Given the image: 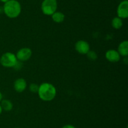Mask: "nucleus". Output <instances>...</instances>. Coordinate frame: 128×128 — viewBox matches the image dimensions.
<instances>
[{"label":"nucleus","mask_w":128,"mask_h":128,"mask_svg":"<svg viewBox=\"0 0 128 128\" xmlns=\"http://www.w3.org/2000/svg\"><path fill=\"white\" fill-rule=\"evenodd\" d=\"M56 87L50 83L44 82L39 85L38 94L40 99L43 101L50 102L53 100L56 97Z\"/></svg>","instance_id":"f257e3e1"},{"label":"nucleus","mask_w":128,"mask_h":128,"mask_svg":"<svg viewBox=\"0 0 128 128\" xmlns=\"http://www.w3.org/2000/svg\"><path fill=\"white\" fill-rule=\"evenodd\" d=\"M4 13L10 18H15L20 15L21 12V6L17 0H10L4 4Z\"/></svg>","instance_id":"f03ea898"},{"label":"nucleus","mask_w":128,"mask_h":128,"mask_svg":"<svg viewBox=\"0 0 128 128\" xmlns=\"http://www.w3.org/2000/svg\"><path fill=\"white\" fill-rule=\"evenodd\" d=\"M41 8L43 14L47 16H51L58 8L57 0H43Z\"/></svg>","instance_id":"7ed1b4c3"},{"label":"nucleus","mask_w":128,"mask_h":128,"mask_svg":"<svg viewBox=\"0 0 128 128\" xmlns=\"http://www.w3.org/2000/svg\"><path fill=\"white\" fill-rule=\"evenodd\" d=\"M17 61L16 55L11 52L4 53L0 57V63L4 67H14Z\"/></svg>","instance_id":"20e7f679"},{"label":"nucleus","mask_w":128,"mask_h":128,"mask_svg":"<svg viewBox=\"0 0 128 128\" xmlns=\"http://www.w3.org/2000/svg\"><path fill=\"white\" fill-rule=\"evenodd\" d=\"M16 56L18 60L21 61V62L27 61L32 56V50L30 48H22L18 51Z\"/></svg>","instance_id":"39448f33"},{"label":"nucleus","mask_w":128,"mask_h":128,"mask_svg":"<svg viewBox=\"0 0 128 128\" xmlns=\"http://www.w3.org/2000/svg\"><path fill=\"white\" fill-rule=\"evenodd\" d=\"M118 16L120 18L126 19L128 17V1L124 0L121 1L117 8Z\"/></svg>","instance_id":"423d86ee"},{"label":"nucleus","mask_w":128,"mask_h":128,"mask_svg":"<svg viewBox=\"0 0 128 128\" xmlns=\"http://www.w3.org/2000/svg\"><path fill=\"white\" fill-rule=\"evenodd\" d=\"M75 50L78 53L82 55H86L90 50V46L88 42L84 40H79L75 43Z\"/></svg>","instance_id":"0eeeda50"},{"label":"nucleus","mask_w":128,"mask_h":128,"mask_svg":"<svg viewBox=\"0 0 128 128\" xmlns=\"http://www.w3.org/2000/svg\"><path fill=\"white\" fill-rule=\"evenodd\" d=\"M106 58L110 62H118L121 59V55L118 53L117 50L111 49L108 50L105 54Z\"/></svg>","instance_id":"6e6552de"},{"label":"nucleus","mask_w":128,"mask_h":128,"mask_svg":"<svg viewBox=\"0 0 128 128\" xmlns=\"http://www.w3.org/2000/svg\"><path fill=\"white\" fill-rule=\"evenodd\" d=\"M27 87V82L23 78H19L14 81V89L17 92H22Z\"/></svg>","instance_id":"1a4fd4ad"},{"label":"nucleus","mask_w":128,"mask_h":128,"mask_svg":"<svg viewBox=\"0 0 128 128\" xmlns=\"http://www.w3.org/2000/svg\"><path fill=\"white\" fill-rule=\"evenodd\" d=\"M118 51L121 56L126 57L128 55V41L127 40L122 41L119 45Z\"/></svg>","instance_id":"9d476101"},{"label":"nucleus","mask_w":128,"mask_h":128,"mask_svg":"<svg viewBox=\"0 0 128 128\" xmlns=\"http://www.w3.org/2000/svg\"><path fill=\"white\" fill-rule=\"evenodd\" d=\"M52 20L54 22L56 23H61L63 22L65 18V15L63 13L61 12V11H55L52 15Z\"/></svg>","instance_id":"9b49d317"},{"label":"nucleus","mask_w":128,"mask_h":128,"mask_svg":"<svg viewBox=\"0 0 128 128\" xmlns=\"http://www.w3.org/2000/svg\"><path fill=\"white\" fill-rule=\"evenodd\" d=\"M1 107H2V110H5V111H10V110H12V102L10 101V100H8V99H2L1 102Z\"/></svg>","instance_id":"f8f14e48"},{"label":"nucleus","mask_w":128,"mask_h":128,"mask_svg":"<svg viewBox=\"0 0 128 128\" xmlns=\"http://www.w3.org/2000/svg\"><path fill=\"white\" fill-rule=\"evenodd\" d=\"M123 23H122V20L118 16L114 17L111 21V25L112 27L116 30H119L122 26Z\"/></svg>","instance_id":"ddd939ff"},{"label":"nucleus","mask_w":128,"mask_h":128,"mask_svg":"<svg viewBox=\"0 0 128 128\" xmlns=\"http://www.w3.org/2000/svg\"><path fill=\"white\" fill-rule=\"evenodd\" d=\"M86 55H87L88 58L90 60H92V61L96 60V59L98 58V55L94 51L90 50V51L86 53Z\"/></svg>","instance_id":"4468645a"},{"label":"nucleus","mask_w":128,"mask_h":128,"mask_svg":"<svg viewBox=\"0 0 128 128\" xmlns=\"http://www.w3.org/2000/svg\"><path fill=\"white\" fill-rule=\"evenodd\" d=\"M29 89L30 90L32 93H38L39 90V85L37 84H35V83H32L29 86Z\"/></svg>","instance_id":"2eb2a0df"},{"label":"nucleus","mask_w":128,"mask_h":128,"mask_svg":"<svg viewBox=\"0 0 128 128\" xmlns=\"http://www.w3.org/2000/svg\"><path fill=\"white\" fill-rule=\"evenodd\" d=\"M62 128H76V127L71 125V124H66V125H64L63 127H62Z\"/></svg>","instance_id":"dca6fc26"},{"label":"nucleus","mask_w":128,"mask_h":128,"mask_svg":"<svg viewBox=\"0 0 128 128\" xmlns=\"http://www.w3.org/2000/svg\"><path fill=\"white\" fill-rule=\"evenodd\" d=\"M4 11H3V7H0V14L3 13Z\"/></svg>","instance_id":"f3484780"},{"label":"nucleus","mask_w":128,"mask_h":128,"mask_svg":"<svg viewBox=\"0 0 128 128\" xmlns=\"http://www.w3.org/2000/svg\"><path fill=\"white\" fill-rule=\"evenodd\" d=\"M8 1H10V0H0V1L2 3H5L8 2Z\"/></svg>","instance_id":"a211bd4d"},{"label":"nucleus","mask_w":128,"mask_h":128,"mask_svg":"<svg viewBox=\"0 0 128 128\" xmlns=\"http://www.w3.org/2000/svg\"><path fill=\"white\" fill-rule=\"evenodd\" d=\"M2 94H1V92H0V102L2 100Z\"/></svg>","instance_id":"6ab92c4d"},{"label":"nucleus","mask_w":128,"mask_h":128,"mask_svg":"<svg viewBox=\"0 0 128 128\" xmlns=\"http://www.w3.org/2000/svg\"><path fill=\"white\" fill-rule=\"evenodd\" d=\"M2 107H1V105H0V115H1V114L2 113Z\"/></svg>","instance_id":"aec40b11"},{"label":"nucleus","mask_w":128,"mask_h":128,"mask_svg":"<svg viewBox=\"0 0 128 128\" xmlns=\"http://www.w3.org/2000/svg\"><path fill=\"white\" fill-rule=\"evenodd\" d=\"M16 128H20V127H16Z\"/></svg>","instance_id":"412c9836"}]
</instances>
